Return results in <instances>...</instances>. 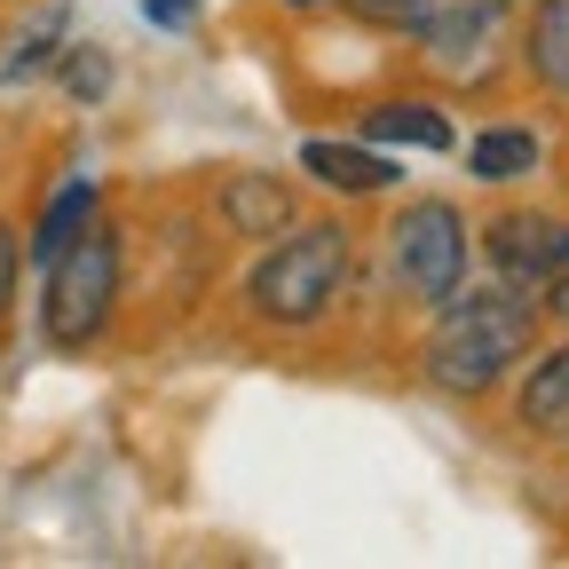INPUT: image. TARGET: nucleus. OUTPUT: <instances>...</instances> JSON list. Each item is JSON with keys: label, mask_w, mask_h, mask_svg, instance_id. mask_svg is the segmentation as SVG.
Wrapping results in <instances>:
<instances>
[{"label": "nucleus", "mask_w": 569, "mask_h": 569, "mask_svg": "<svg viewBox=\"0 0 569 569\" xmlns=\"http://www.w3.org/2000/svg\"><path fill=\"white\" fill-rule=\"evenodd\" d=\"M507 419L530 443H569V332L522 356V372L507 380Z\"/></svg>", "instance_id": "nucleus-8"}, {"label": "nucleus", "mask_w": 569, "mask_h": 569, "mask_svg": "<svg viewBox=\"0 0 569 569\" xmlns=\"http://www.w3.org/2000/svg\"><path fill=\"white\" fill-rule=\"evenodd\" d=\"M325 198H388V190H403V159L396 151H380V142H365V134H309L301 142V159H293Z\"/></svg>", "instance_id": "nucleus-9"}, {"label": "nucleus", "mask_w": 569, "mask_h": 569, "mask_svg": "<svg viewBox=\"0 0 569 569\" xmlns=\"http://www.w3.org/2000/svg\"><path fill=\"white\" fill-rule=\"evenodd\" d=\"M103 206H111V198H103V174H88V167H80V174H63V182L32 206V222H24V269L56 261V253L103 213Z\"/></svg>", "instance_id": "nucleus-13"}, {"label": "nucleus", "mask_w": 569, "mask_h": 569, "mask_svg": "<svg viewBox=\"0 0 569 569\" xmlns=\"http://www.w3.org/2000/svg\"><path fill=\"white\" fill-rule=\"evenodd\" d=\"M475 261H482V277H498V284H515V293L538 301L546 284L569 269V213L538 206V198L490 206L475 222Z\"/></svg>", "instance_id": "nucleus-6"}, {"label": "nucleus", "mask_w": 569, "mask_h": 569, "mask_svg": "<svg viewBox=\"0 0 569 569\" xmlns=\"http://www.w3.org/2000/svg\"><path fill=\"white\" fill-rule=\"evenodd\" d=\"M213 222H222V238H238V246H269L277 230L301 222V182L269 174V167H238V174L213 182Z\"/></svg>", "instance_id": "nucleus-7"}, {"label": "nucleus", "mask_w": 569, "mask_h": 569, "mask_svg": "<svg viewBox=\"0 0 569 569\" xmlns=\"http://www.w3.org/2000/svg\"><path fill=\"white\" fill-rule=\"evenodd\" d=\"M32 277H40V301H32L40 348L48 356H96L119 332V309H127V230L111 222V206Z\"/></svg>", "instance_id": "nucleus-3"}, {"label": "nucleus", "mask_w": 569, "mask_h": 569, "mask_svg": "<svg viewBox=\"0 0 569 569\" xmlns=\"http://www.w3.org/2000/svg\"><path fill=\"white\" fill-rule=\"evenodd\" d=\"M538 309H546V325H553V332H569V269H561V277L546 284V293H538Z\"/></svg>", "instance_id": "nucleus-18"}, {"label": "nucleus", "mask_w": 569, "mask_h": 569, "mask_svg": "<svg viewBox=\"0 0 569 569\" xmlns=\"http://www.w3.org/2000/svg\"><path fill=\"white\" fill-rule=\"evenodd\" d=\"M356 134L380 151H419V159H451L459 151V119L443 96H372L356 111Z\"/></svg>", "instance_id": "nucleus-10"}, {"label": "nucleus", "mask_w": 569, "mask_h": 569, "mask_svg": "<svg viewBox=\"0 0 569 569\" xmlns=\"http://www.w3.org/2000/svg\"><path fill=\"white\" fill-rule=\"evenodd\" d=\"M507 63L522 71V88L538 103L569 111V0H530V17H522Z\"/></svg>", "instance_id": "nucleus-12"}, {"label": "nucleus", "mask_w": 569, "mask_h": 569, "mask_svg": "<svg viewBox=\"0 0 569 569\" xmlns=\"http://www.w3.org/2000/svg\"><path fill=\"white\" fill-rule=\"evenodd\" d=\"M380 269H388V284H396L403 309L451 301L459 284L475 277V222H467V206L459 198H436V190L403 198L388 222H380Z\"/></svg>", "instance_id": "nucleus-5"}, {"label": "nucleus", "mask_w": 569, "mask_h": 569, "mask_svg": "<svg viewBox=\"0 0 569 569\" xmlns=\"http://www.w3.org/2000/svg\"><path fill=\"white\" fill-rule=\"evenodd\" d=\"M332 9L380 40H403L419 63L451 71V80H482V63L507 48L522 0H332Z\"/></svg>", "instance_id": "nucleus-4"}, {"label": "nucleus", "mask_w": 569, "mask_h": 569, "mask_svg": "<svg viewBox=\"0 0 569 569\" xmlns=\"http://www.w3.org/2000/svg\"><path fill=\"white\" fill-rule=\"evenodd\" d=\"M63 40H71V9H63V0H40V9L17 24L9 56H0V88H32V80H48V63H56Z\"/></svg>", "instance_id": "nucleus-14"}, {"label": "nucleus", "mask_w": 569, "mask_h": 569, "mask_svg": "<svg viewBox=\"0 0 569 569\" xmlns=\"http://www.w3.org/2000/svg\"><path fill=\"white\" fill-rule=\"evenodd\" d=\"M546 340V309L530 293L498 277H467L451 301L419 309V340H411V372L427 396L443 403H490L507 396V380L522 372V356Z\"/></svg>", "instance_id": "nucleus-1"}, {"label": "nucleus", "mask_w": 569, "mask_h": 569, "mask_svg": "<svg viewBox=\"0 0 569 569\" xmlns=\"http://www.w3.org/2000/svg\"><path fill=\"white\" fill-rule=\"evenodd\" d=\"M459 167L475 190H522L546 174V127L538 119H482L459 142Z\"/></svg>", "instance_id": "nucleus-11"}, {"label": "nucleus", "mask_w": 569, "mask_h": 569, "mask_svg": "<svg viewBox=\"0 0 569 569\" xmlns=\"http://www.w3.org/2000/svg\"><path fill=\"white\" fill-rule=\"evenodd\" d=\"M17 293H24V222L0 213V332L17 325Z\"/></svg>", "instance_id": "nucleus-16"}, {"label": "nucleus", "mask_w": 569, "mask_h": 569, "mask_svg": "<svg viewBox=\"0 0 569 569\" xmlns=\"http://www.w3.org/2000/svg\"><path fill=\"white\" fill-rule=\"evenodd\" d=\"M277 9H293V17H317V9H332V0H277Z\"/></svg>", "instance_id": "nucleus-19"}, {"label": "nucleus", "mask_w": 569, "mask_h": 569, "mask_svg": "<svg viewBox=\"0 0 569 569\" xmlns=\"http://www.w3.org/2000/svg\"><path fill=\"white\" fill-rule=\"evenodd\" d=\"M48 80L63 88V103L96 111V103L119 88V63H111V48H103V40H63V48H56V63H48Z\"/></svg>", "instance_id": "nucleus-15"}, {"label": "nucleus", "mask_w": 569, "mask_h": 569, "mask_svg": "<svg viewBox=\"0 0 569 569\" xmlns=\"http://www.w3.org/2000/svg\"><path fill=\"white\" fill-rule=\"evenodd\" d=\"M134 9H142V24H151V32H190L206 0H134Z\"/></svg>", "instance_id": "nucleus-17"}, {"label": "nucleus", "mask_w": 569, "mask_h": 569, "mask_svg": "<svg viewBox=\"0 0 569 569\" xmlns=\"http://www.w3.org/2000/svg\"><path fill=\"white\" fill-rule=\"evenodd\" d=\"M356 261H365V246H356L348 213H301L293 230H277L269 246H253V269L238 284V301H246V317L261 332L309 340V332H325L348 309Z\"/></svg>", "instance_id": "nucleus-2"}]
</instances>
